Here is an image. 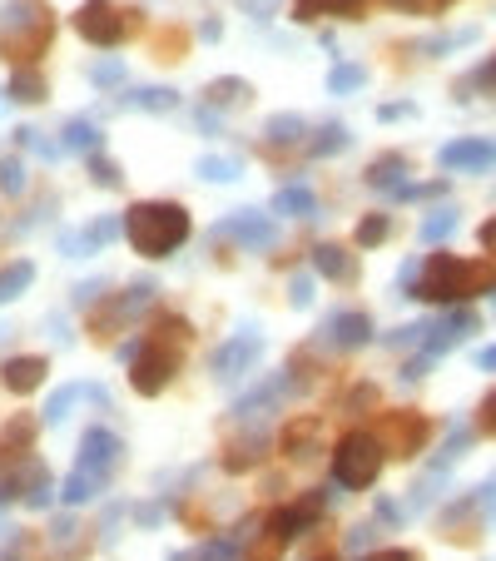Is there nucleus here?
Returning a JSON list of instances; mask_svg holds the SVG:
<instances>
[{"mask_svg":"<svg viewBox=\"0 0 496 561\" xmlns=\"http://www.w3.org/2000/svg\"><path fill=\"white\" fill-rule=\"evenodd\" d=\"M318 432H323L318 418H293L283 427V452H288L293 462H308V457L318 452Z\"/></svg>","mask_w":496,"mask_h":561,"instance_id":"20","label":"nucleus"},{"mask_svg":"<svg viewBox=\"0 0 496 561\" xmlns=\"http://www.w3.org/2000/svg\"><path fill=\"white\" fill-rule=\"evenodd\" d=\"M75 398H80V388H75V383H70V388H60V393L45 403V422H60L70 408H75Z\"/></svg>","mask_w":496,"mask_h":561,"instance_id":"37","label":"nucleus"},{"mask_svg":"<svg viewBox=\"0 0 496 561\" xmlns=\"http://www.w3.org/2000/svg\"><path fill=\"white\" fill-rule=\"evenodd\" d=\"M477 368H487V373H496V343H492V348H482V353H477Z\"/></svg>","mask_w":496,"mask_h":561,"instance_id":"53","label":"nucleus"},{"mask_svg":"<svg viewBox=\"0 0 496 561\" xmlns=\"http://www.w3.org/2000/svg\"><path fill=\"white\" fill-rule=\"evenodd\" d=\"M477 293H496V269L492 264H477V259H452V254H437L422 264L412 298L422 303H467Z\"/></svg>","mask_w":496,"mask_h":561,"instance_id":"2","label":"nucleus"},{"mask_svg":"<svg viewBox=\"0 0 496 561\" xmlns=\"http://www.w3.org/2000/svg\"><path fill=\"white\" fill-rule=\"evenodd\" d=\"M392 10H402V15H442L452 0H387Z\"/></svg>","mask_w":496,"mask_h":561,"instance_id":"39","label":"nucleus"},{"mask_svg":"<svg viewBox=\"0 0 496 561\" xmlns=\"http://www.w3.org/2000/svg\"><path fill=\"white\" fill-rule=\"evenodd\" d=\"M273 214L308 219V214H318V199H313V189H303V184H288V189H278V194H273Z\"/></svg>","mask_w":496,"mask_h":561,"instance_id":"23","label":"nucleus"},{"mask_svg":"<svg viewBox=\"0 0 496 561\" xmlns=\"http://www.w3.org/2000/svg\"><path fill=\"white\" fill-rule=\"evenodd\" d=\"M313 269H318V279L358 283V254L343 244H313Z\"/></svg>","mask_w":496,"mask_h":561,"instance_id":"16","label":"nucleus"},{"mask_svg":"<svg viewBox=\"0 0 496 561\" xmlns=\"http://www.w3.org/2000/svg\"><path fill=\"white\" fill-rule=\"evenodd\" d=\"M219 234H239L234 244H244V249H268V244L278 239L273 219H268V214H258V209H239V214H229V219L219 224Z\"/></svg>","mask_w":496,"mask_h":561,"instance_id":"13","label":"nucleus"},{"mask_svg":"<svg viewBox=\"0 0 496 561\" xmlns=\"http://www.w3.org/2000/svg\"><path fill=\"white\" fill-rule=\"evenodd\" d=\"M368 0H293V20L308 25L318 15H338V20H363Z\"/></svg>","mask_w":496,"mask_h":561,"instance_id":"19","label":"nucleus"},{"mask_svg":"<svg viewBox=\"0 0 496 561\" xmlns=\"http://www.w3.org/2000/svg\"><path fill=\"white\" fill-rule=\"evenodd\" d=\"M159 298V283L154 279H139L129 283V288H120V293H110L100 308H95V318H90V338H115V333H124L129 323H139L144 313H149V303Z\"/></svg>","mask_w":496,"mask_h":561,"instance_id":"6","label":"nucleus"},{"mask_svg":"<svg viewBox=\"0 0 496 561\" xmlns=\"http://www.w3.org/2000/svg\"><path fill=\"white\" fill-rule=\"evenodd\" d=\"M268 447H273L268 432H248V442H234V447L224 452V467H229V472H248V467H258V462L268 457Z\"/></svg>","mask_w":496,"mask_h":561,"instance_id":"21","label":"nucleus"},{"mask_svg":"<svg viewBox=\"0 0 496 561\" xmlns=\"http://www.w3.org/2000/svg\"><path fill=\"white\" fill-rule=\"evenodd\" d=\"M0 189L5 194H20L25 189V169H20V159L10 154V159H0Z\"/></svg>","mask_w":496,"mask_h":561,"instance_id":"38","label":"nucleus"},{"mask_svg":"<svg viewBox=\"0 0 496 561\" xmlns=\"http://www.w3.org/2000/svg\"><path fill=\"white\" fill-rule=\"evenodd\" d=\"M110 234H120V219H115V214H100L85 234H65V239H60V254H70V259H75V254H100V249L110 244Z\"/></svg>","mask_w":496,"mask_h":561,"instance_id":"17","label":"nucleus"},{"mask_svg":"<svg viewBox=\"0 0 496 561\" xmlns=\"http://www.w3.org/2000/svg\"><path fill=\"white\" fill-rule=\"evenodd\" d=\"M477 427H482L487 437H496V393L482 398V408H477Z\"/></svg>","mask_w":496,"mask_h":561,"instance_id":"43","label":"nucleus"},{"mask_svg":"<svg viewBox=\"0 0 496 561\" xmlns=\"http://www.w3.org/2000/svg\"><path fill=\"white\" fill-rule=\"evenodd\" d=\"M189 343V323L184 318H159V328H154V338L149 343H139V353L129 358V383H134V393H144V398H159L169 383H174V373H179V348Z\"/></svg>","mask_w":496,"mask_h":561,"instance_id":"3","label":"nucleus"},{"mask_svg":"<svg viewBox=\"0 0 496 561\" xmlns=\"http://www.w3.org/2000/svg\"><path fill=\"white\" fill-rule=\"evenodd\" d=\"M258 358H263V333H258L253 323H244V328H239L219 353H214V363H209V368H214V378H219V383H234V378L248 373Z\"/></svg>","mask_w":496,"mask_h":561,"instance_id":"8","label":"nucleus"},{"mask_svg":"<svg viewBox=\"0 0 496 561\" xmlns=\"http://www.w3.org/2000/svg\"><path fill=\"white\" fill-rule=\"evenodd\" d=\"M239 10H248V15H258V20H268V15L278 10V0H239Z\"/></svg>","mask_w":496,"mask_h":561,"instance_id":"47","label":"nucleus"},{"mask_svg":"<svg viewBox=\"0 0 496 561\" xmlns=\"http://www.w3.org/2000/svg\"><path fill=\"white\" fill-rule=\"evenodd\" d=\"M467 80H477V90H496V55L477 70V75H467Z\"/></svg>","mask_w":496,"mask_h":561,"instance_id":"48","label":"nucleus"},{"mask_svg":"<svg viewBox=\"0 0 496 561\" xmlns=\"http://www.w3.org/2000/svg\"><path fill=\"white\" fill-rule=\"evenodd\" d=\"M65 149L95 154V149H100V130H95V125H90L85 115H80V120H70V125H65Z\"/></svg>","mask_w":496,"mask_h":561,"instance_id":"32","label":"nucleus"},{"mask_svg":"<svg viewBox=\"0 0 496 561\" xmlns=\"http://www.w3.org/2000/svg\"><path fill=\"white\" fill-rule=\"evenodd\" d=\"M298 135H303V120H298V115H273V120L263 125V140L268 144H293Z\"/></svg>","mask_w":496,"mask_h":561,"instance_id":"33","label":"nucleus"},{"mask_svg":"<svg viewBox=\"0 0 496 561\" xmlns=\"http://www.w3.org/2000/svg\"><path fill=\"white\" fill-rule=\"evenodd\" d=\"M363 249H377L382 239H387V214H368V219H358V234H353Z\"/></svg>","mask_w":496,"mask_h":561,"instance_id":"36","label":"nucleus"},{"mask_svg":"<svg viewBox=\"0 0 496 561\" xmlns=\"http://www.w3.org/2000/svg\"><path fill=\"white\" fill-rule=\"evenodd\" d=\"M90 80H95L100 90H110V85H120V80H124V65H120V60H100V65L90 70Z\"/></svg>","mask_w":496,"mask_h":561,"instance_id":"40","label":"nucleus"},{"mask_svg":"<svg viewBox=\"0 0 496 561\" xmlns=\"http://www.w3.org/2000/svg\"><path fill=\"white\" fill-rule=\"evenodd\" d=\"M5 95H10L15 105H40V100H45L50 90H45V80H40V75H30V70H20V75H15V80L5 85Z\"/></svg>","mask_w":496,"mask_h":561,"instance_id":"30","label":"nucleus"},{"mask_svg":"<svg viewBox=\"0 0 496 561\" xmlns=\"http://www.w3.org/2000/svg\"><path fill=\"white\" fill-rule=\"evenodd\" d=\"M50 35H55V10L45 0H5L0 5V60L25 70L30 60L45 55Z\"/></svg>","mask_w":496,"mask_h":561,"instance_id":"4","label":"nucleus"},{"mask_svg":"<svg viewBox=\"0 0 496 561\" xmlns=\"http://www.w3.org/2000/svg\"><path fill=\"white\" fill-rule=\"evenodd\" d=\"M363 561H412V552H372V557Z\"/></svg>","mask_w":496,"mask_h":561,"instance_id":"54","label":"nucleus"},{"mask_svg":"<svg viewBox=\"0 0 496 561\" xmlns=\"http://www.w3.org/2000/svg\"><path fill=\"white\" fill-rule=\"evenodd\" d=\"M30 432H35V418L30 413H15V418L5 422V432H0V447L5 452H25L30 447Z\"/></svg>","mask_w":496,"mask_h":561,"instance_id":"31","label":"nucleus"},{"mask_svg":"<svg viewBox=\"0 0 496 561\" xmlns=\"http://www.w3.org/2000/svg\"><path fill=\"white\" fill-rule=\"evenodd\" d=\"M189 209L169 204V199H149V204H129L124 209V239L134 244L139 259H169L184 249L189 239Z\"/></svg>","mask_w":496,"mask_h":561,"instance_id":"1","label":"nucleus"},{"mask_svg":"<svg viewBox=\"0 0 496 561\" xmlns=\"http://www.w3.org/2000/svg\"><path fill=\"white\" fill-rule=\"evenodd\" d=\"M363 85H368V70L353 65V60H338L333 75H328V90H333V95H358Z\"/></svg>","mask_w":496,"mask_h":561,"instance_id":"28","label":"nucleus"},{"mask_svg":"<svg viewBox=\"0 0 496 561\" xmlns=\"http://www.w3.org/2000/svg\"><path fill=\"white\" fill-rule=\"evenodd\" d=\"M199 561H239V547H234V542H224V537H219V542H209V547H204V552H199Z\"/></svg>","mask_w":496,"mask_h":561,"instance_id":"42","label":"nucleus"},{"mask_svg":"<svg viewBox=\"0 0 496 561\" xmlns=\"http://www.w3.org/2000/svg\"><path fill=\"white\" fill-rule=\"evenodd\" d=\"M442 169H457V174H487L496 169V144L492 140H452L442 144Z\"/></svg>","mask_w":496,"mask_h":561,"instance_id":"11","label":"nucleus"},{"mask_svg":"<svg viewBox=\"0 0 496 561\" xmlns=\"http://www.w3.org/2000/svg\"><path fill=\"white\" fill-rule=\"evenodd\" d=\"M452 229H457V209H437V214H427L422 239H427V244H437V239H447Z\"/></svg>","mask_w":496,"mask_h":561,"instance_id":"35","label":"nucleus"},{"mask_svg":"<svg viewBox=\"0 0 496 561\" xmlns=\"http://www.w3.org/2000/svg\"><path fill=\"white\" fill-rule=\"evenodd\" d=\"M482 249H487V254H496V219H487V224H482Z\"/></svg>","mask_w":496,"mask_h":561,"instance_id":"52","label":"nucleus"},{"mask_svg":"<svg viewBox=\"0 0 496 561\" xmlns=\"http://www.w3.org/2000/svg\"><path fill=\"white\" fill-rule=\"evenodd\" d=\"M45 373H50V363H45L40 353H20V358H5V363H0V383H5L10 393H35V388L45 383Z\"/></svg>","mask_w":496,"mask_h":561,"instance_id":"15","label":"nucleus"},{"mask_svg":"<svg viewBox=\"0 0 496 561\" xmlns=\"http://www.w3.org/2000/svg\"><path fill=\"white\" fill-rule=\"evenodd\" d=\"M75 462H80V467H95V472H115V462H120V437H115L110 427H90V432H80V452H75Z\"/></svg>","mask_w":496,"mask_h":561,"instance_id":"14","label":"nucleus"},{"mask_svg":"<svg viewBox=\"0 0 496 561\" xmlns=\"http://www.w3.org/2000/svg\"><path fill=\"white\" fill-rule=\"evenodd\" d=\"M338 149H348V130H343L338 120H323L318 135H313V144H308V154H313V159H328V154H338Z\"/></svg>","mask_w":496,"mask_h":561,"instance_id":"29","label":"nucleus"},{"mask_svg":"<svg viewBox=\"0 0 496 561\" xmlns=\"http://www.w3.org/2000/svg\"><path fill=\"white\" fill-rule=\"evenodd\" d=\"M412 115H417V110H412L407 100H402V105H382V110H377V120H382V125H397V120H412Z\"/></svg>","mask_w":496,"mask_h":561,"instance_id":"44","label":"nucleus"},{"mask_svg":"<svg viewBox=\"0 0 496 561\" xmlns=\"http://www.w3.org/2000/svg\"><path fill=\"white\" fill-rule=\"evenodd\" d=\"M204 100L209 105H239V100H248V85H239V80H214L204 90Z\"/></svg>","mask_w":496,"mask_h":561,"instance_id":"34","label":"nucleus"},{"mask_svg":"<svg viewBox=\"0 0 496 561\" xmlns=\"http://www.w3.org/2000/svg\"><path fill=\"white\" fill-rule=\"evenodd\" d=\"M323 561H333V557H323Z\"/></svg>","mask_w":496,"mask_h":561,"instance_id":"55","label":"nucleus"},{"mask_svg":"<svg viewBox=\"0 0 496 561\" xmlns=\"http://www.w3.org/2000/svg\"><path fill=\"white\" fill-rule=\"evenodd\" d=\"M368 189H397L402 179H407V159L402 154H382L377 164H368Z\"/></svg>","mask_w":496,"mask_h":561,"instance_id":"25","label":"nucleus"},{"mask_svg":"<svg viewBox=\"0 0 496 561\" xmlns=\"http://www.w3.org/2000/svg\"><path fill=\"white\" fill-rule=\"evenodd\" d=\"M288 298H293V308H308V303H313V279H293Z\"/></svg>","mask_w":496,"mask_h":561,"instance_id":"45","label":"nucleus"},{"mask_svg":"<svg viewBox=\"0 0 496 561\" xmlns=\"http://www.w3.org/2000/svg\"><path fill=\"white\" fill-rule=\"evenodd\" d=\"M372 398H377V388H372V383H358L343 403H348V408H372Z\"/></svg>","mask_w":496,"mask_h":561,"instance_id":"46","label":"nucleus"},{"mask_svg":"<svg viewBox=\"0 0 496 561\" xmlns=\"http://www.w3.org/2000/svg\"><path fill=\"white\" fill-rule=\"evenodd\" d=\"M199 130H204V135H219L224 125H219V115H214V110H199Z\"/></svg>","mask_w":496,"mask_h":561,"instance_id":"49","label":"nucleus"},{"mask_svg":"<svg viewBox=\"0 0 496 561\" xmlns=\"http://www.w3.org/2000/svg\"><path fill=\"white\" fill-rule=\"evenodd\" d=\"M288 388H293V378H288V373H268V378H263V383L253 388V393H244V398L234 403V413H258V408L278 403V398H283Z\"/></svg>","mask_w":496,"mask_h":561,"instance_id":"22","label":"nucleus"},{"mask_svg":"<svg viewBox=\"0 0 496 561\" xmlns=\"http://www.w3.org/2000/svg\"><path fill=\"white\" fill-rule=\"evenodd\" d=\"M194 174L209 179V184H234L244 174V164L239 159H224V154H204V159H194Z\"/></svg>","mask_w":496,"mask_h":561,"instance_id":"26","label":"nucleus"},{"mask_svg":"<svg viewBox=\"0 0 496 561\" xmlns=\"http://www.w3.org/2000/svg\"><path fill=\"white\" fill-rule=\"evenodd\" d=\"M124 105H134V110H154V115H164V110H174V105H179V95H174L169 85H149V90H129V95H124Z\"/></svg>","mask_w":496,"mask_h":561,"instance_id":"27","label":"nucleus"},{"mask_svg":"<svg viewBox=\"0 0 496 561\" xmlns=\"http://www.w3.org/2000/svg\"><path fill=\"white\" fill-rule=\"evenodd\" d=\"M377 522H402V507L397 502H377Z\"/></svg>","mask_w":496,"mask_h":561,"instance_id":"50","label":"nucleus"},{"mask_svg":"<svg viewBox=\"0 0 496 561\" xmlns=\"http://www.w3.org/2000/svg\"><path fill=\"white\" fill-rule=\"evenodd\" d=\"M323 497L318 492H308L303 502H293V507H278L273 517H268V537H278V542H293V537H303L308 527H318L323 517Z\"/></svg>","mask_w":496,"mask_h":561,"instance_id":"10","label":"nucleus"},{"mask_svg":"<svg viewBox=\"0 0 496 561\" xmlns=\"http://www.w3.org/2000/svg\"><path fill=\"white\" fill-rule=\"evenodd\" d=\"M75 30H80V40H90L100 50H115V45H124V35H129V20L120 15L115 0H85L75 10Z\"/></svg>","mask_w":496,"mask_h":561,"instance_id":"7","label":"nucleus"},{"mask_svg":"<svg viewBox=\"0 0 496 561\" xmlns=\"http://www.w3.org/2000/svg\"><path fill=\"white\" fill-rule=\"evenodd\" d=\"M382 462H387L382 437H377V432H363V427L343 432L338 447H333V477H338V487H348V492L372 487L377 472H382Z\"/></svg>","mask_w":496,"mask_h":561,"instance_id":"5","label":"nucleus"},{"mask_svg":"<svg viewBox=\"0 0 496 561\" xmlns=\"http://www.w3.org/2000/svg\"><path fill=\"white\" fill-rule=\"evenodd\" d=\"M105 482H110V472H95V467H80V462H75L70 482L60 487V502H65V507H85L90 497L105 492Z\"/></svg>","mask_w":496,"mask_h":561,"instance_id":"18","label":"nucleus"},{"mask_svg":"<svg viewBox=\"0 0 496 561\" xmlns=\"http://www.w3.org/2000/svg\"><path fill=\"white\" fill-rule=\"evenodd\" d=\"M30 279H35V264H30V259H10V264L0 269V308L15 303V298L30 288Z\"/></svg>","mask_w":496,"mask_h":561,"instance_id":"24","label":"nucleus"},{"mask_svg":"<svg viewBox=\"0 0 496 561\" xmlns=\"http://www.w3.org/2000/svg\"><path fill=\"white\" fill-rule=\"evenodd\" d=\"M199 35H204V40H209V45H214V40H219V35H224V25H219V20H214V15H209V20H204V25H199Z\"/></svg>","mask_w":496,"mask_h":561,"instance_id":"51","label":"nucleus"},{"mask_svg":"<svg viewBox=\"0 0 496 561\" xmlns=\"http://www.w3.org/2000/svg\"><path fill=\"white\" fill-rule=\"evenodd\" d=\"M427 432H432V422L422 418V413H392V418L382 422V447L392 452V457H417L422 452V442H427Z\"/></svg>","mask_w":496,"mask_h":561,"instance_id":"9","label":"nucleus"},{"mask_svg":"<svg viewBox=\"0 0 496 561\" xmlns=\"http://www.w3.org/2000/svg\"><path fill=\"white\" fill-rule=\"evenodd\" d=\"M323 338H328L338 353H353V348L372 343V318H368V313H353V308H343V313H333V318L323 323Z\"/></svg>","mask_w":496,"mask_h":561,"instance_id":"12","label":"nucleus"},{"mask_svg":"<svg viewBox=\"0 0 496 561\" xmlns=\"http://www.w3.org/2000/svg\"><path fill=\"white\" fill-rule=\"evenodd\" d=\"M85 164H90V174H95L100 184H120V169H115V164H110L100 149H95V154H85Z\"/></svg>","mask_w":496,"mask_h":561,"instance_id":"41","label":"nucleus"}]
</instances>
